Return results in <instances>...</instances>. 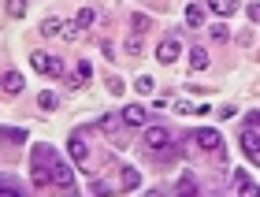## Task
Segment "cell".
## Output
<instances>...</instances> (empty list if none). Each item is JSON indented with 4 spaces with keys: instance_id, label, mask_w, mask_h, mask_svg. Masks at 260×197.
Instances as JSON below:
<instances>
[{
    "instance_id": "obj_1",
    "label": "cell",
    "mask_w": 260,
    "mask_h": 197,
    "mask_svg": "<svg viewBox=\"0 0 260 197\" xmlns=\"http://www.w3.org/2000/svg\"><path fill=\"white\" fill-rule=\"evenodd\" d=\"M49 175H52V186H56V190H71V186H75V175H71V164H63L60 156H56L52 164H49Z\"/></svg>"
},
{
    "instance_id": "obj_2",
    "label": "cell",
    "mask_w": 260,
    "mask_h": 197,
    "mask_svg": "<svg viewBox=\"0 0 260 197\" xmlns=\"http://www.w3.org/2000/svg\"><path fill=\"white\" fill-rule=\"evenodd\" d=\"M193 142L205 149V153H208V149H212L216 156L223 153V138H219V130H212V126H201V130H193Z\"/></svg>"
},
{
    "instance_id": "obj_3",
    "label": "cell",
    "mask_w": 260,
    "mask_h": 197,
    "mask_svg": "<svg viewBox=\"0 0 260 197\" xmlns=\"http://www.w3.org/2000/svg\"><path fill=\"white\" fill-rule=\"evenodd\" d=\"M179 52H182L179 34H171V38H164V41L156 45V60H160V63H175V60H179Z\"/></svg>"
},
{
    "instance_id": "obj_4",
    "label": "cell",
    "mask_w": 260,
    "mask_h": 197,
    "mask_svg": "<svg viewBox=\"0 0 260 197\" xmlns=\"http://www.w3.org/2000/svg\"><path fill=\"white\" fill-rule=\"evenodd\" d=\"M238 145H242V153L249 156V160H260V134H256V126H242Z\"/></svg>"
},
{
    "instance_id": "obj_5",
    "label": "cell",
    "mask_w": 260,
    "mask_h": 197,
    "mask_svg": "<svg viewBox=\"0 0 260 197\" xmlns=\"http://www.w3.org/2000/svg\"><path fill=\"white\" fill-rule=\"evenodd\" d=\"M171 145V134H168V126H149L145 130V149H152V153H160V149H168Z\"/></svg>"
},
{
    "instance_id": "obj_6",
    "label": "cell",
    "mask_w": 260,
    "mask_h": 197,
    "mask_svg": "<svg viewBox=\"0 0 260 197\" xmlns=\"http://www.w3.org/2000/svg\"><path fill=\"white\" fill-rule=\"evenodd\" d=\"M67 153H71V160H75L78 168H89V145L82 142V134H71V142H67Z\"/></svg>"
},
{
    "instance_id": "obj_7",
    "label": "cell",
    "mask_w": 260,
    "mask_h": 197,
    "mask_svg": "<svg viewBox=\"0 0 260 197\" xmlns=\"http://www.w3.org/2000/svg\"><path fill=\"white\" fill-rule=\"evenodd\" d=\"M0 89H4V93H22V89H26V78H22L19 71H4V78H0Z\"/></svg>"
},
{
    "instance_id": "obj_8",
    "label": "cell",
    "mask_w": 260,
    "mask_h": 197,
    "mask_svg": "<svg viewBox=\"0 0 260 197\" xmlns=\"http://www.w3.org/2000/svg\"><path fill=\"white\" fill-rule=\"evenodd\" d=\"M145 119H149V115H145L141 104H126V108H123V123L126 126H145Z\"/></svg>"
},
{
    "instance_id": "obj_9",
    "label": "cell",
    "mask_w": 260,
    "mask_h": 197,
    "mask_svg": "<svg viewBox=\"0 0 260 197\" xmlns=\"http://www.w3.org/2000/svg\"><path fill=\"white\" fill-rule=\"evenodd\" d=\"M231 186H234V193H253V190H256L249 171H234V175H231Z\"/></svg>"
},
{
    "instance_id": "obj_10",
    "label": "cell",
    "mask_w": 260,
    "mask_h": 197,
    "mask_svg": "<svg viewBox=\"0 0 260 197\" xmlns=\"http://www.w3.org/2000/svg\"><path fill=\"white\" fill-rule=\"evenodd\" d=\"M208 49H205V45H193V49H190V67H193V71H208Z\"/></svg>"
},
{
    "instance_id": "obj_11",
    "label": "cell",
    "mask_w": 260,
    "mask_h": 197,
    "mask_svg": "<svg viewBox=\"0 0 260 197\" xmlns=\"http://www.w3.org/2000/svg\"><path fill=\"white\" fill-rule=\"evenodd\" d=\"M208 4V11H216V15H234V11H238V0H205Z\"/></svg>"
},
{
    "instance_id": "obj_12",
    "label": "cell",
    "mask_w": 260,
    "mask_h": 197,
    "mask_svg": "<svg viewBox=\"0 0 260 197\" xmlns=\"http://www.w3.org/2000/svg\"><path fill=\"white\" fill-rule=\"evenodd\" d=\"M30 153H34V164H45V168H49L52 160H56V149H52V145H45V142H41V145H34Z\"/></svg>"
},
{
    "instance_id": "obj_13",
    "label": "cell",
    "mask_w": 260,
    "mask_h": 197,
    "mask_svg": "<svg viewBox=\"0 0 260 197\" xmlns=\"http://www.w3.org/2000/svg\"><path fill=\"white\" fill-rule=\"evenodd\" d=\"M186 26H205V4H186Z\"/></svg>"
},
{
    "instance_id": "obj_14",
    "label": "cell",
    "mask_w": 260,
    "mask_h": 197,
    "mask_svg": "<svg viewBox=\"0 0 260 197\" xmlns=\"http://www.w3.org/2000/svg\"><path fill=\"white\" fill-rule=\"evenodd\" d=\"M38 104H41L45 112H56V108H60V93H52V89H41V93H38Z\"/></svg>"
},
{
    "instance_id": "obj_15",
    "label": "cell",
    "mask_w": 260,
    "mask_h": 197,
    "mask_svg": "<svg viewBox=\"0 0 260 197\" xmlns=\"http://www.w3.org/2000/svg\"><path fill=\"white\" fill-rule=\"evenodd\" d=\"M30 179H34V186H49V182H52V175H49V168H45V164H34L30 168Z\"/></svg>"
},
{
    "instance_id": "obj_16",
    "label": "cell",
    "mask_w": 260,
    "mask_h": 197,
    "mask_svg": "<svg viewBox=\"0 0 260 197\" xmlns=\"http://www.w3.org/2000/svg\"><path fill=\"white\" fill-rule=\"evenodd\" d=\"M119 179H123V182H119L123 190H138V186H141V175H138L134 168H123V175H119Z\"/></svg>"
},
{
    "instance_id": "obj_17",
    "label": "cell",
    "mask_w": 260,
    "mask_h": 197,
    "mask_svg": "<svg viewBox=\"0 0 260 197\" xmlns=\"http://www.w3.org/2000/svg\"><path fill=\"white\" fill-rule=\"evenodd\" d=\"M60 30H63V19H45L41 22V38H60Z\"/></svg>"
},
{
    "instance_id": "obj_18",
    "label": "cell",
    "mask_w": 260,
    "mask_h": 197,
    "mask_svg": "<svg viewBox=\"0 0 260 197\" xmlns=\"http://www.w3.org/2000/svg\"><path fill=\"white\" fill-rule=\"evenodd\" d=\"M49 60H52L49 52H30V63H34V71H38V75H49Z\"/></svg>"
},
{
    "instance_id": "obj_19",
    "label": "cell",
    "mask_w": 260,
    "mask_h": 197,
    "mask_svg": "<svg viewBox=\"0 0 260 197\" xmlns=\"http://www.w3.org/2000/svg\"><path fill=\"white\" fill-rule=\"evenodd\" d=\"M75 22H78L82 30H86V26H93V22H97V11H93V8H78V15H75Z\"/></svg>"
},
{
    "instance_id": "obj_20",
    "label": "cell",
    "mask_w": 260,
    "mask_h": 197,
    "mask_svg": "<svg viewBox=\"0 0 260 197\" xmlns=\"http://www.w3.org/2000/svg\"><path fill=\"white\" fill-rule=\"evenodd\" d=\"M208 38L216 41V45H223V41H231V30L223 26V22H216V26H208Z\"/></svg>"
},
{
    "instance_id": "obj_21",
    "label": "cell",
    "mask_w": 260,
    "mask_h": 197,
    "mask_svg": "<svg viewBox=\"0 0 260 197\" xmlns=\"http://www.w3.org/2000/svg\"><path fill=\"white\" fill-rule=\"evenodd\" d=\"M130 26H134V34H145L149 30V15L145 11H134V15H130Z\"/></svg>"
},
{
    "instance_id": "obj_22",
    "label": "cell",
    "mask_w": 260,
    "mask_h": 197,
    "mask_svg": "<svg viewBox=\"0 0 260 197\" xmlns=\"http://www.w3.org/2000/svg\"><path fill=\"white\" fill-rule=\"evenodd\" d=\"M123 49H126V52H130V56H138V52H141V49H145V41H141V34H130V38H126V41H123Z\"/></svg>"
},
{
    "instance_id": "obj_23",
    "label": "cell",
    "mask_w": 260,
    "mask_h": 197,
    "mask_svg": "<svg viewBox=\"0 0 260 197\" xmlns=\"http://www.w3.org/2000/svg\"><path fill=\"white\" fill-rule=\"evenodd\" d=\"M60 38H63V41H78V38H82V26H78V22H63Z\"/></svg>"
},
{
    "instance_id": "obj_24",
    "label": "cell",
    "mask_w": 260,
    "mask_h": 197,
    "mask_svg": "<svg viewBox=\"0 0 260 197\" xmlns=\"http://www.w3.org/2000/svg\"><path fill=\"white\" fill-rule=\"evenodd\" d=\"M26 11H30V8H26V0H8V15H11V19H22Z\"/></svg>"
},
{
    "instance_id": "obj_25",
    "label": "cell",
    "mask_w": 260,
    "mask_h": 197,
    "mask_svg": "<svg viewBox=\"0 0 260 197\" xmlns=\"http://www.w3.org/2000/svg\"><path fill=\"white\" fill-rule=\"evenodd\" d=\"M0 193H8V197H19L22 190L15 186V179H8V175H0Z\"/></svg>"
},
{
    "instance_id": "obj_26",
    "label": "cell",
    "mask_w": 260,
    "mask_h": 197,
    "mask_svg": "<svg viewBox=\"0 0 260 197\" xmlns=\"http://www.w3.org/2000/svg\"><path fill=\"white\" fill-rule=\"evenodd\" d=\"M175 190H179V193H197V179H193V175H182Z\"/></svg>"
},
{
    "instance_id": "obj_27",
    "label": "cell",
    "mask_w": 260,
    "mask_h": 197,
    "mask_svg": "<svg viewBox=\"0 0 260 197\" xmlns=\"http://www.w3.org/2000/svg\"><path fill=\"white\" fill-rule=\"evenodd\" d=\"M134 89H138V93H152V89H156V82H152L149 75H138V82H134Z\"/></svg>"
},
{
    "instance_id": "obj_28",
    "label": "cell",
    "mask_w": 260,
    "mask_h": 197,
    "mask_svg": "<svg viewBox=\"0 0 260 197\" xmlns=\"http://www.w3.org/2000/svg\"><path fill=\"white\" fill-rule=\"evenodd\" d=\"M75 78H78V82H89V78H93V67H89V60H82V63H78V75H75Z\"/></svg>"
},
{
    "instance_id": "obj_29",
    "label": "cell",
    "mask_w": 260,
    "mask_h": 197,
    "mask_svg": "<svg viewBox=\"0 0 260 197\" xmlns=\"http://www.w3.org/2000/svg\"><path fill=\"white\" fill-rule=\"evenodd\" d=\"M108 89H112V93H123V78L119 75H108Z\"/></svg>"
},
{
    "instance_id": "obj_30",
    "label": "cell",
    "mask_w": 260,
    "mask_h": 197,
    "mask_svg": "<svg viewBox=\"0 0 260 197\" xmlns=\"http://www.w3.org/2000/svg\"><path fill=\"white\" fill-rule=\"evenodd\" d=\"M8 142H26V130H0Z\"/></svg>"
},
{
    "instance_id": "obj_31",
    "label": "cell",
    "mask_w": 260,
    "mask_h": 197,
    "mask_svg": "<svg viewBox=\"0 0 260 197\" xmlns=\"http://www.w3.org/2000/svg\"><path fill=\"white\" fill-rule=\"evenodd\" d=\"M175 112H179V115H190L193 104H190V101H175Z\"/></svg>"
},
{
    "instance_id": "obj_32",
    "label": "cell",
    "mask_w": 260,
    "mask_h": 197,
    "mask_svg": "<svg viewBox=\"0 0 260 197\" xmlns=\"http://www.w3.org/2000/svg\"><path fill=\"white\" fill-rule=\"evenodd\" d=\"M89 193H108V186H104L101 179H93V182H89Z\"/></svg>"
},
{
    "instance_id": "obj_33",
    "label": "cell",
    "mask_w": 260,
    "mask_h": 197,
    "mask_svg": "<svg viewBox=\"0 0 260 197\" xmlns=\"http://www.w3.org/2000/svg\"><path fill=\"white\" fill-rule=\"evenodd\" d=\"M238 45H253V30H242L238 34Z\"/></svg>"
},
{
    "instance_id": "obj_34",
    "label": "cell",
    "mask_w": 260,
    "mask_h": 197,
    "mask_svg": "<svg viewBox=\"0 0 260 197\" xmlns=\"http://www.w3.org/2000/svg\"><path fill=\"white\" fill-rule=\"evenodd\" d=\"M245 15H249V19L256 22V19H260V8H256V4H245Z\"/></svg>"
}]
</instances>
